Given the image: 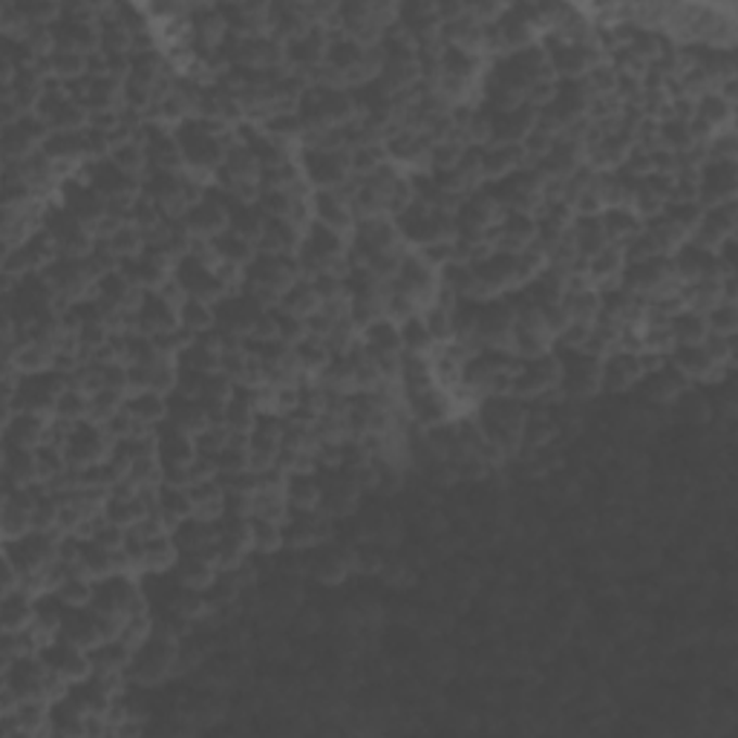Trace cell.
<instances>
[{
	"mask_svg": "<svg viewBox=\"0 0 738 738\" xmlns=\"http://www.w3.org/2000/svg\"><path fill=\"white\" fill-rule=\"evenodd\" d=\"M600 219V228H603L606 243L609 245H626L635 234H640L644 228V219L629 208V205H612V208H603L597 214Z\"/></svg>",
	"mask_w": 738,
	"mask_h": 738,
	"instance_id": "d6a6232c",
	"label": "cell"
},
{
	"mask_svg": "<svg viewBox=\"0 0 738 738\" xmlns=\"http://www.w3.org/2000/svg\"><path fill=\"white\" fill-rule=\"evenodd\" d=\"M61 447H64L69 470H85L107 459L113 442H110V436L101 428V421L81 419L76 424H69Z\"/></svg>",
	"mask_w": 738,
	"mask_h": 738,
	"instance_id": "8fae6325",
	"label": "cell"
},
{
	"mask_svg": "<svg viewBox=\"0 0 738 738\" xmlns=\"http://www.w3.org/2000/svg\"><path fill=\"white\" fill-rule=\"evenodd\" d=\"M283 496L289 508H318L320 479L315 468H294L283 473Z\"/></svg>",
	"mask_w": 738,
	"mask_h": 738,
	"instance_id": "1f68e13d",
	"label": "cell"
},
{
	"mask_svg": "<svg viewBox=\"0 0 738 738\" xmlns=\"http://www.w3.org/2000/svg\"><path fill=\"white\" fill-rule=\"evenodd\" d=\"M205 249H208L211 260L219 263V266H228V269H237L240 275H243L249 260L257 254V245H254L249 237L237 234L231 226L211 237L208 243H205Z\"/></svg>",
	"mask_w": 738,
	"mask_h": 738,
	"instance_id": "603a6c76",
	"label": "cell"
},
{
	"mask_svg": "<svg viewBox=\"0 0 738 738\" xmlns=\"http://www.w3.org/2000/svg\"><path fill=\"white\" fill-rule=\"evenodd\" d=\"M179 329H184L191 338L214 329V303L196 301V297H182L179 301Z\"/></svg>",
	"mask_w": 738,
	"mask_h": 738,
	"instance_id": "ee69618b",
	"label": "cell"
},
{
	"mask_svg": "<svg viewBox=\"0 0 738 738\" xmlns=\"http://www.w3.org/2000/svg\"><path fill=\"white\" fill-rule=\"evenodd\" d=\"M358 341H361L369 355H402L398 323L393 318H386V315L369 320L367 327L358 329Z\"/></svg>",
	"mask_w": 738,
	"mask_h": 738,
	"instance_id": "e575fe53",
	"label": "cell"
},
{
	"mask_svg": "<svg viewBox=\"0 0 738 738\" xmlns=\"http://www.w3.org/2000/svg\"><path fill=\"white\" fill-rule=\"evenodd\" d=\"M562 306L569 311L574 323H595L600 318V292L595 285H580V289H565L562 294Z\"/></svg>",
	"mask_w": 738,
	"mask_h": 738,
	"instance_id": "f35d334b",
	"label": "cell"
},
{
	"mask_svg": "<svg viewBox=\"0 0 738 738\" xmlns=\"http://www.w3.org/2000/svg\"><path fill=\"white\" fill-rule=\"evenodd\" d=\"M670 263L672 271H675V280H678L680 285L722 277V266L715 260L713 249L692 243V240H684V243L670 254Z\"/></svg>",
	"mask_w": 738,
	"mask_h": 738,
	"instance_id": "d6986e66",
	"label": "cell"
},
{
	"mask_svg": "<svg viewBox=\"0 0 738 738\" xmlns=\"http://www.w3.org/2000/svg\"><path fill=\"white\" fill-rule=\"evenodd\" d=\"M736 226H738L736 200L718 202V205H710V208L701 211V219H698V226L692 228L689 240L698 245H707V249H715L722 240L736 234Z\"/></svg>",
	"mask_w": 738,
	"mask_h": 738,
	"instance_id": "44dd1931",
	"label": "cell"
},
{
	"mask_svg": "<svg viewBox=\"0 0 738 738\" xmlns=\"http://www.w3.org/2000/svg\"><path fill=\"white\" fill-rule=\"evenodd\" d=\"M87 718L90 715L67 692H61L52 698L47 710V733L55 738H81L87 736Z\"/></svg>",
	"mask_w": 738,
	"mask_h": 738,
	"instance_id": "cb8c5ba5",
	"label": "cell"
},
{
	"mask_svg": "<svg viewBox=\"0 0 738 738\" xmlns=\"http://www.w3.org/2000/svg\"><path fill=\"white\" fill-rule=\"evenodd\" d=\"M35 654L41 658V663L47 666V672H50L52 678L64 680V684H73V680L85 678L87 672H90L87 649L69 644V640L61 638V635H52V638L41 640V646H38V652Z\"/></svg>",
	"mask_w": 738,
	"mask_h": 738,
	"instance_id": "2e32d148",
	"label": "cell"
},
{
	"mask_svg": "<svg viewBox=\"0 0 738 738\" xmlns=\"http://www.w3.org/2000/svg\"><path fill=\"white\" fill-rule=\"evenodd\" d=\"M174 136H177L179 153H182V168L205 184L214 179L226 160L228 148L237 142V130L200 116H188L179 122L174 127Z\"/></svg>",
	"mask_w": 738,
	"mask_h": 738,
	"instance_id": "6da1fadb",
	"label": "cell"
},
{
	"mask_svg": "<svg viewBox=\"0 0 738 738\" xmlns=\"http://www.w3.org/2000/svg\"><path fill=\"white\" fill-rule=\"evenodd\" d=\"M52 428V416H41V412H9L3 421V445L17 447H38L47 442Z\"/></svg>",
	"mask_w": 738,
	"mask_h": 738,
	"instance_id": "7402d4cb",
	"label": "cell"
},
{
	"mask_svg": "<svg viewBox=\"0 0 738 738\" xmlns=\"http://www.w3.org/2000/svg\"><path fill=\"white\" fill-rule=\"evenodd\" d=\"M127 390H116V386H99L90 393V419L104 421L110 419L113 412H118L125 407Z\"/></svg>",
	"mask_w": 738,
	"mask_h": 738,
	"instance_id": "bcb514c9",
	"label": "cell"
},
{
	"mask_svg": "<svg viewBox=\"0 0 738 738\" xmlns=\"http://www.w3.org/2000/svg\"><path fill=\"white\" fill-rule=\"evenodd\" d=\"M386 285H390L393 292L407 294L410 301L419 303V309H424L428 303H433V297H436L438 292V271L430 269L428 263L419 257V252H410V249H407L402 260H398L395 275L386 280Z\"/></svg>",
	"mask_w": 738,
	"mask_h": 738,
	"instance_id": "4fadbf2b",
	"label": "cell"
},
{
	"mask_svg": "<svg viewBox=\"0 0 738 738\" xmlns=\"http://www.w3.org/2000/svg\"><path fill=\"white\" fill-rule=\"evenodd\" d=\"M269 309L271 306H266L252 292L237 285L214 303V327L222 329L231 338H249Z\"/></svg>",
	"mask_w": 738,
	"mask_h": 738,
	"instance_id": "30bf717a",
	"label": "cell"
},
{
	"mask_svg": "<svg viewBox=\"0 0 738 738\" xmlns=\"http://www.w3.org/2000/svg\"><path fill=\"white\" fill-rule=\"evenodd\" d=\"M670 335L672 344H704L710 329H707L704 311H696L684 306L670 318Z\"/></svg>",
	"mask_w": 738,
	"mask_h": 738,
	"instance_id": "ab89813d",
	"label": "cell"
},
{
	"mask_svg": "<svg viewBox=\"0 0 738 738\" xmlns=\"http://www.w3.org/2000/svg\"><path fill=\"white\" fill-rule=\"evenodd\" d=\"M733 113H736V104L722 99L715 90L701 92L692 101V118H696L698 125H704L710 133H718L724 127H733Z\"/></svg>",
	"mask_w": 738,
	"mask_h": 738,
	"instance_id": "d590c367",
	"label": "cell"
},
{
	"mask_svg": "<svg viewBox=\"0 0 738 738\" xmlns=\"http://www.w3.org/2000/svg\"><path fill=\"white\" fill-rule=\"evenodd\" d=\"M301 277V266H297V257H285V254H266L257 252L249 260V266L240 275V289L252 292L257 301H263L266 306H277L280 294L289 289Z\"/></svg>",
	"mask_w": 738,
	"mask_h": 738,
	"instance_id": "3957f363",
	"label": "cell"
},
{
	"mask_svg": "<svg viewBox=\"0 0 738 738\" xmlns=\"http://www.w3.org/2000/svg\"><path fill=\"white\" fill-rule=\"evenodd\" d=\"M125 410L142 430H153L168 419V395L156 390H127Z\"/></svg>",
	"mask_w": 738,
	"mask_h": 738,
	"instance_id": "f1b7e54d",
	"label": "cell"
},
{
	"mask_svg": "<svg viewBox=\"0 0 738 738\" xmlns=\"http://www.w3.org/2000/svg\"><path fill=\"white\" fill-rule=\"evenodd\" d=\"M393 222L402 243L410 252H419L430 243L454 240V211L433 208V205H424L419 200H412L402 214H395Z\"/></svg>",
	"mask_w": 738,
	"mask_h": 738,
	"instance_id": "277c9868",
	"label": "cell"
},
{
	"mask_svg": "<svg viewBox=\"0 0 738 738\" xmlns=\"http://www.w3.org/2000/svg\"><path fill=\"white\" fill-rule=\"evenodd\" d=\"M696 191L701 208L736 200L738 165L736 160H704L696 170Z\"/></svg>",
	"mask_w": 738,
	"mask_h": 738,
	"instance_id": "e0dca14e",
	"label": "cell"
},
{
	"mask_svg": "<svg viewBox=\"0 0 738 738\" xmlns=\"http://www.w3.org/2000/svg\"><path fill=\"white\" fill-rule=\"evenodd\" d=\"M55 200H59L73 217L81 219L85 226H90L92 231H96L110 214V202L104 200L85 177H78V174L61 179L59 191H55Z\"/></svg>",
	"mask_w": 738,
	"mask_h": 738,
	"instance_id": "5bb4252c",
	"label": "cell"
},
{
	"mask_svg": "<svg viewBox=\"0 0 738 738\" xmlns=\"http://www.w3.org/2000/svg\"><path fill=\"white\" fill-rule=\"evenodd\" d=\"M646 372V358L638 349L614 346L600 358V393L623 395L632 393Z\"/></svg>",
	"mask_w": 738,
	"mask_h": 738,
	"instance_id": "9a60e30c",
	"label": "cell"
},
{
	"mask_svg": "<svg viewBox=\"0 0 738 738\" xmlns=\"http://www.w3.org/2000/svg\"><path fill=\"white\" fill-rule=\"evenodd\" d=\"M59 635L67 638L69 644L81 646V649H90L101 640L99 621H96V612L90 606H67L64 609V618L59 623Z\"/></svg>",
	"mask_w": 738,
	"mask_h": 738,
	"instance_id": "f546056e",
	"label": "cell"
},
{
	"mask_svg": "<svg viewBox=\"0 0 738 738\" xmlns=\"http://www.w3.org/2000/svg\"><path fill=\"white\" fill-rule=\"evenodd\" d=\"M557 381H560V361H557L554 349L546 355H537V358H522L513 369L511 395L529 404L539 402L543 395L557 390Z\"/></svg>",
	"mask_w": 738,
	"mask_h": 738,
	"instance_id": "7c38bea8",
	"label": "cell"
},
{
	"mask_svg": "<svg viewBox=\"0 0 738 738\" xmlns=\"http://www.w3.org/2000/svg\"><path fill=\"white\" fill-rule=\"evenodd\" d=\"M168 529H174L184 517H193L191 491L184 485H170V482H156L153 485V511Z\"/></svg>",
	"mask_w": 738,
	"mask_h": 738,
	"instance_id": "83f0119b",
	"label": "cell"
},
{
	"mask_svg": "<svg viewBox=\"0 0 738 738\" xmlns=\"http://www.w3.org/2000/svg\"><path fill=\"white\" fill-rule=\"evenodd\" d=\"M38 479V461H35L33 447L3 445V491L12 487H29Z\"/></svg>",
	"mask_w": 738,
	"mask_h": 738,
	"instance_id": "4dcf8cb0",
	"label": "cell"
},
{
	"mask_svg": "<svg viewBox=\"0 0 738 738\" xmlns=\"http://www.w3.org/2000/svg\"><path fill=\"white\" fill-rule=\"evenodd\" d=\"M234 196L226 193L222 188H205V191L196 196V200L182 211L179 222L184 226V231L200 240V243H208L211 237L219 234L222 228H228V208L234 205Z\"/></svg>",
	"mask_w": 738,
	"mask_h": 738,
	"instance_id": "9c48e42d",
	"label": "cell"
},
{
	"mask_svg": "<svg viewBox=\"0 0 738 738\" xmlns=\"http://www.w3.org/2000/svg\"><path fill=\"white\" fill-rule=\"evenodd\" d=\"M537 127V110L520 104L511 110H487V144H522Z\"/></svg>",
	"mask_w": 738,
	"mask_h": 738,
	"instance_id": "ffe728a7",
	"label": "cell"
},
{
	"mask_svg": "<svg viewBox=\"0 0 738 738\" xmlns=\"http://www.w3.org/2000/svg\"><path fill=\"white\" fill-rule=\"evenodd\" d=\"M277 306L285 311H294V315H301V318H309L311 311L320 306V297L318 292H315V285H311L309 277L301 275L283 294H280Z\"/></svg>",
	"mask_w": 738,
	"mask_h": 738,
	"instance_id": "7bdbcfd3",
	"label": "cell"
},
{
	"mask_svg": "<svg viewBox=\"0 0 738 738\" xmlns=\"http://www.w3.org/2000/svg\"><path fill=\"white\" fill-rule=\"evenodd\" d=\"M90 606L96 612L116 614L122 621H127L130 614L148 612L139 574L136 571H113V574L92 580Z\"/></svg>",
	"mask_w": 738,
	"mask_h": 738,
	"instance_id": "5b68a950",
	"label": "cell"
},
{
	"mask_svg": "<svg viewBox=\"0 0 738 738\" xmlns=\"http://www.w3.org/2000/svg\"><path fill=\"white\" fill-rule=\"evenodd\" d=\"M301 179L311 191H327V188H344L353 179L349 151L346 148H297L294 153Z\"/></svg>",
	"mask_w": 738,
	"mask_h": 738,
	"instance_id": "8992f818",
	"label": "cell"
},
{
	"mask_svg": "<svg viewBox=\"0 0 738 738\" xmlns=\"http://www.w3.org/2000/svg\"><path fill=\"white\" fill-rule=\"evenodd\" d=\"M292 361L301 369L303 378H318L329 361H332V349L323 338L303 335L297 344H292Z\"/></svg>",
	"mask_w": 738,
	"mask_h": 738,
	"instance_id": "8d00e7d4",
	"label": "cell"
},
{
	"mask_svg": "<svg viewBox=\"0 0 738 738\" xmlns=\"http://www.w3.org/2000/svg\"><path fill=\"white\" fill-rule=\"evenodd\" d=\"M309 211L315 222H320V226H327V228H335V231H341V234H346V237L353 234L355 222H358L355 208H353V200H349V193H346L344 188L311 191Z\"/></svg>",
	"mask_w": 738,
	"mask_h": 738,
	"instance_id": "ac0fdd59",
	"label": "cell"
},
{
	"mask_svg": "<svg viewBox=\"0 0 738 738\" xmlns=\"http://www.w3.org/2000/svg\"><path fill=\"white\" fill-rule=\"evenodd\" d=\"M525 165L520 144H479V174L482 182H496Z\"/></svg>",
	"mask_w": 738,
	"mask_h": 738,
	"instance_id": "d4e9b609",
	"label": "cell"
},
{
	"mask_svg": "<svg viewBox=\"0 0 738 738\" xmlns=\"http://www.w3.org/2000/svg\"><path fill=\"white\" fill-rule=\"evenodd\" d=\"M41 228L52 237V243L59 249V254H69V257H87L96 245V231L85 226L81 219L69 214L59 200L43 202Z\"/></svg>",
	"mask_w": 738,
	"mask_h": 738,
	"instance_id": "ba28073f",
	"label": "cell"
},
{
	"mask_svg": "<svg viewBox=\"0 0 738 738\" xmlns=\"http://www.w3.org/2000/svg\"><path fill=\"white\" fill-rule=\"evenodd\" d=\"M249 546L254 554H277L283 548V520L249 513Z\"/></svg>",
	"mask_w": 738,
	"mask_h": 738,
	"instance_id": "74e56055",
	"label": "cell"
},
{
	"mask_svg": "<svg viewBox=\"0 0 738 738\" xmlns=\"http://www.w3.org/2000/svg\"><path fill=\"white\" fill-rule=\"evenodd\" d=\"M52 419L61 421V424H76L81 419H90V393H87L85 386L69 384L59 395L55 407H52Z\"/></svg>",
	"mask_w": 738,
	"mask_h": 738,
	"instance_id": "60d3db41",
	"label": "cell"
},
{
	"mask_svg": "<svg viewBox=\"0 0 738 738\" xmlns=\"http://www.w3.org/2000/svg\"><path fill=\"white\" fill-rule=\"evenodd\" d=\"M704 318H707V329H710V335L736 338V329H738L736 301H718L713 309L704 311Z\"/></svg>",
	"mask_w": 738,
	"mask_h": 738,
	"instance_id": "f6af8a7d",
	"label": "cell"
},
{
	"mask_svg": "<svg viewBox=\"0 0 738 738\" xmlns=\"http://www.w3.org/2000/svg\"><path fill=\"white\" fill-rule=\"evenodd\" d=\"M228 438H231V433H228L222 424H208V428H202L200 433H193V447H196V456H205V459H217L219 450L228 445Z\"/></svg>",
	"mask_w": 738,
	"mask_h": 738,
	"instance_id": "7dc6e473",
	"label": "cell"
},
{
	"mask_svg": "<svg viewBox=\"0 0 738 738\" xmlns=\"http://www.w3.org/2000/svg\"><path fill=\"white\" fill-rule=\"evenodd\" d=\"M554 355L560 361V390L569 402H588L600 393V358L583 353V349H560L554 346Z\"/></svg>",
	"mask_w": 738,
	"mask_h": 738,
	"instance_id": "52a82bcc",
	"label": "cell"
},
{
	"mask_svg": "<svg viewBox=\"0 0 738 738\" xmlns=\"http://www.w3.org/2000/svg\"><path fill=\"white\" fill-rule=\"evenodd\" d=\"M130 654H133V644H127L122 635L118 638L99 640V644L87 649L90 672H99V675H107V678H125Z\"/></svg>",
	"mask_w": 738,
	"mask_h": 738,
	"instance_id": "4316f807",
	"label": "cell"
},
{
	"mask_svg": "<svg viewBox=\"0 0 738 738\" xmlns=\"http://www.w3.org/2000/svg\"><path fill=\"white\" fill-rule=\"evenodd\" d=\"M35 612V591L26 586H15L3 591V603H0V623L3 632H24L33 626Z\"/></svg>",
	"mask_w": 738,
	"mask_h": 738,
	"instance_id": "836d02e7",
	"label": "cell"
},
{
	"mask_svg": "<svg viewBox=\"0 0 738 738\" xmlns=\"http://www.w3.org/2000/svg\"><path fill=\"white\" fill-rule=\"evenodd\" d=\"M398 335H402V353L412 355H430L436 349V341L430 335L428 323L421 318V311L410 315V318L398 320Z\"/></svg>",
	"mask_w": 738,
	"mask_h": 738,
	"instance_id": "b9f144b4",
	"label": "cell"
},
{
	"mask_svg": "<svg viewBox=\"0 0 738 738\" xmlns=\"http://www.w3.org/2000/svg\"><path fill=\"white\" fill-rule=\"evenodd\" d=\"M301 240L303 228L297 226V222H292V219L285 217H266L260 237H257V252L294 257L297 249H301Z\"/></svg>",
	"mask_w": 738,
	"mask_h": 738,
	"instance_id": "484cf974",
	"label": "cell"
},
{
	"mask_svg": "<svg viewBox=\"0 0 738 738\" xmlns=\"http://www.w3.org/2000/svg\"><path fill=\"white\" fill-rule=\"evenodd\" d=\"M177 654L179 638L168 632L151 629V635H144L133 646V654L125 670V684H133L136 689L160 687L177 672Z\"/></svg>",
	"mask_w": 738,
	"mask_h": 738,
	"instance_id": "7a4b0ae2",
	"label": "cell"
}]
</instances>
